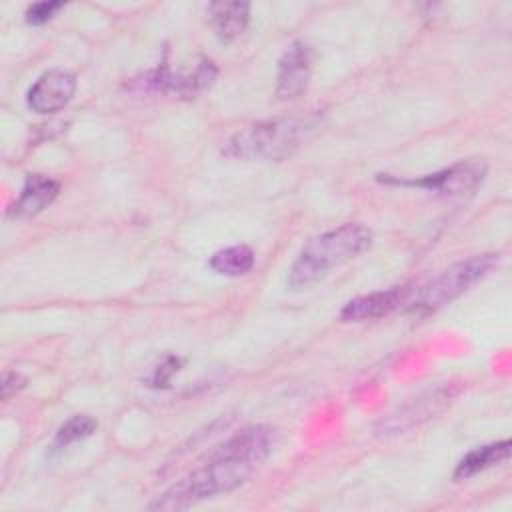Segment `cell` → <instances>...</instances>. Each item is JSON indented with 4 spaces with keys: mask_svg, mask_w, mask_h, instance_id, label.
Returning a JSON list of instances; mask_svg holds the SVG:
<instances>
[{
    "mask_svg": "<svg viewBox=\"0 0 512 512\" xmlns=\"http://www.w3.org/2000/svg\"><path fill=\"white\" fill-rule=\"evenodd\" d=\"M274 446V428L268 424L246 426L214 446L206 460L190 474L162 492L150 510H186L206 498L242 486L268 458Z\"/></svg>",
    "mask_w": 512,
    "mask_h": 512,
    "instance_id": "6da1fadb",
    "label": "cell"
},
{
    "mask_svg": "<svg viewBox=\"0 0 512 512\" xmlns=\"http://www.w3.org/2000/svg\"><path fill=\"white\" fill-rule=\"evenodd\" d=\"M60 8H64V4L62 2H48V0H44V2H34V4H30L28 8H26V22L30 24V26H42V24H46L48 20H52L54 18V14L60 10Z\"/></svg>",
    "mask_w": 512,
    "mask_h": 512,
    "instance_id": "2e32d148",
    "label": "cell"
},
{
    "mask_svg": "<svg viewBox=\"0 0 512 512\" xmlns=\"http://www.w3.org/2000/svg\"><path fill=\"white\" fill-rule=\"evenodd\" d=\"M98 428V422L88 416V414H76L72 418H68L54 434L52 442H50V454H60L64 452L68 446L86 440L88 436H92Z\"/></svg>",
    "mask_w": 512,
    "mask_h": 512,
    "instance_id": "9a60e30c",
    "label": "cell"
},
{
    "mask_svg": "<svg viewBox=\"0 0 512 512\" xmlns=\"http://www.w3.org/2000/svg\"><path fill=\"white\" fill-rule=\"evenodd\" d=\"M370 246L372 230L360 222H346L312 236L292 262L286 284L292 290H306L320 282L330 270L354 260Z\"/></svg>",
    "mask_w": 512,
    "mask_h": 512,
    "instance_id": "7a4b0ae2",
    "label": "cell"
},
{
    "mask_svg": "<svg viewBox=\"0 0 512 512\" xmlns=\"http://www.w3.org/2000/svg\"><path fill=\"white\" fill-rule=\"evenodd\" d=\"M498 264V254H476L466 260H458L436 274L430 282L412 290L408 298V310L418 316H428L454 302L468 292L476 282L486 278Z\"/></svg>",
    "mask_w": 512,
    "mask_h": 512,
    "instance_id": "277c9868",
    "label": "cell"
},
{
    "mask_svg": "<svg viewBox=\"0 0 512 512\" xmlns=\"http://www.w3.org/2000/svg\"><path fill=\"white\" fill-rule=\"evenodd\" d=\"M24 386H26V376L24 374H20L16 370L4 372V378H2V398L8 400L16 392H20Z\"/></svg>",
    "mask_w": 512,
    "mask_h": 512,
    "instance_id": "ac0fdd59",
    "label": "cell"
},
{
    "mask_svg": "<svg viewBox=\"0 0 512 512\" xmlns=\"http://www.w3.org/2000/svg\"><path fill=\"white\" fill-rule=\"evenodd\" d=\"M60 192V182L46 174H28L18 198L12 202L8 214L14 218H28L48 208Z\"/></svg>",
    "mask_w": 512,
    "mask_h": 512,
    "instance_id": "8fae6325",
    "label": "cell"
},
{
    "mask_svg": "<svg viewBox=\"0 0 512 512\" xmlns=\"http://www.w3.org/2000/svg\"><path fill=\"white\" fill-rule=\"evenodd\" d=\"M208 18L222 42L236 40L250 22L248 2H212L208 4Z\"/></svg>",
    "mask_w": 512,
    "mask_h": 512,
    "instance_id": "7c38bea8",
    "label": "cell"
},
{
    "mask_svg": "<svg viewBox=\"0 0 512 512\" xmlns=\"http://www.w3.org/2000/svg\"><path fill=\"white\" fill-rule=\"evenodd\" d=\"M486 164L482 160H460L448 168L418 178H396L390 174H378V180L394 186H414L436 192L444 198H466L476 192L484 182Z\"/></svg>",
    "mask_w": 512,
    "mask_h": 512,
    "instance_id": "5b68a950",
    "label": "cell"
},
{
    "mask_svg": "<svg viewBox=\"0 0 512 512\" xmlns=\"http://www.w3.org/2000/svg\"><path fill=\"white\" fill-rule=\"evenodd\" d=\"M312 76V50L306 42H292L278 60L276 70V96L292 100L306 92Z\"/></svg>",
    "mask_w": 512,
    "mask_h": 512,
    "instance_id": "9c48e42d",
    "label": "cell"
},
{
    "mask_svg": "<svg viewBox=\"0 0 512 512\" xmlns=\"http://www.w3.org/2000/svg\"><path fill=\"white\" fill-rule=\"evenodd\" d=\"M182 366V358H176V356H166L164 362H160L152 376H150V386L152 388H168L170 386V380L172 376L180 370Z\"/></svg>",
    "mask_w": 512,
    "mask_h": 512,
    "instance_id": "e0dca14e",
    "label": "cell"
},
{
    "mask_svg": "<svg viewBox=\"0 0 512 512\" xmlns=\"http://www.w3.org/2000/svg\"><path fill=\"white\" fill-rule=\"evenodd\" d=\"M510 440H500V442H492V444H486V446H478V448H472L456 466L454 470V478L456 480H466V478H472L474 474L486 470V468H492L496 464H502L510 458Z\"/></svg>",
    "mask_w": 512,
    "mask_h": 512,
    "instance_id": "4fadbf2b",
    "label": "cell"
},
{
    "mask_svg": "<svg viewBox=\"0 0 512 512\" xmlns=\"http://www.w3.org/2000/svg\"><path fill=\"white\" fill-rule=\"evenodd\" d=\"M76 92V76L62 68L46 70L30 86L26 94V104L38 114H54L68 106Z\"/></svg>",
    "mask_w": 512,
    "mask_h": 512,
    "instance_id": "ba28073f",
    "label": "cell"
},
{
    "mask_svg": "<svg viewBox=\"0 0 512 512\" xmlns=\"http://www.w3.org/2000/svg\"><path fill=\"white\" fill-rule=\"evenodd\" d=\"M412 290L414 288L404 284V286H392L386 290H376L370 294L356 296L340 308L338 320L340 322H366V320H376V318L388 316L392 310L400 308L402 304H408Z\"/></svg>",
    "mask_w": 512,
    "mask_h": 512,
    "instance_id": "30bf717a",
    "label": "cell"
},
{
    "mask_svg": "<svg viewBox=\"0 0 512 512\" xmlns=\"http://www.w3.org/2000/svg\"><path fill=\"white\" fill-rule=\"evenodd\" d=\"M218 76V68L212 60L204 58L196 64V68L188 74H174L168 66L156 68L134 80V88L148 90V92H162V94H176L182 98H194L208 90Z\"/></svg>",
    "mask_w": 512,
    "mask_h": 512,
    "instance_id": "52a82bcc",
    "label": "cell"
},
{
    "mask_svg": "<svg viewBox=\"0 0 512 512\" xmlns=\"http://www.w3.org/2000/svg\"><path fill=\"white\" fill-rule=\"evenodd\" d=\"M318 128V114L264 120L230 136L222 152L240 160L280 162L290 158Z\"/></svg>",
    "mask_w": 512,
    "mask_h": 512,
    "instance_id": "3957f363",
    "label": "cell"
},
{
    "mask_svg": "<svg viewBox=\"0 0 512 512\" xmlns=\"http://www.w3.org/2000/svg\"><path fill=\"white\" fill-rule=\"evenodd\" d=\"M458 392H460V386L452 382L430 388L418 394L416 398H410L408 402L398 406L394 412H390L386 418H382L376 426V432L380 436H394V434L412 430L424 424L426 420L434 418L436 414H440L456 398Z\"/></svg>",
    "mask_w": 512,
    "mask_h": 512,
    "instance_id": "8992f818",
    "label": "cell"
},
{
    "mask_svg": "<svg viewBox=\"0 0 512 512\" xmlns=\"http://www.w3.org/2000/svg\"><path fill=\"white\" fill-rule=\"evenodd\" d=\"M256 256L254 250L246 244H234V246H226L216 250L210 260L208 266L220 274V276H228V278H238L248 274L254 268Z\"/></svg>",
    "mask_w": 512,
    "mask_h": 512,
    "instance_id": "5bb4252c",
    "label": "cell"
}]
</instances>
